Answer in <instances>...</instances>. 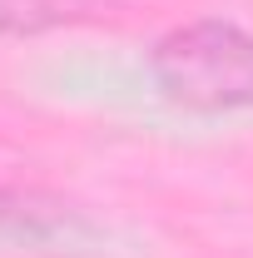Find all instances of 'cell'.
I'll use <instances>...</instances> for the list:
<instances>
[{
  "mask_svg": "<svg viewBox=\"0 0 253 258\" xmlns=\"http://www.w3.org/2000/svg\"><path fill=\"white\" fill-rule=\"evenodd\" d=\"M149 70L164 99L184 109L199 114L253 109V35L228 20H194L169 30L154 45Z\"/></svg>",
  "mask_w": 253,
  "mask_h": 258,
  "instance_id": "1",
  "label": "cell"
},
{
  "mask_svg": "<svg viewBox=\"0 0 253 258\" xmlns=\"http://www.w3.org/2000/svg\"><path fill=\"white\" fill-rule=\"evenodd\" d=\"M0 238L30 243L40 253H75L95 238L90 219L65 204L55 194L40 189H0Z\"/></svg>",
  "mask_w": 253,
  "mask_h": 258,
  "instance_id": "2",
  "label": "cell"
},
{
  "mask_svg": "<svg viewBox=\"0 0 253 258\" xmlns=\"http://www.w3.org/2000/svg\"><path fill=\"white\" fill-rule=\"evenodd\" d=\"M60 25L55 0H0V35H40Z\"/></svg>",
  "mask_w": 253,
  "mask_h": 258,
  "instance_id": "3",
  "label": "cell"
}]
</instances>
